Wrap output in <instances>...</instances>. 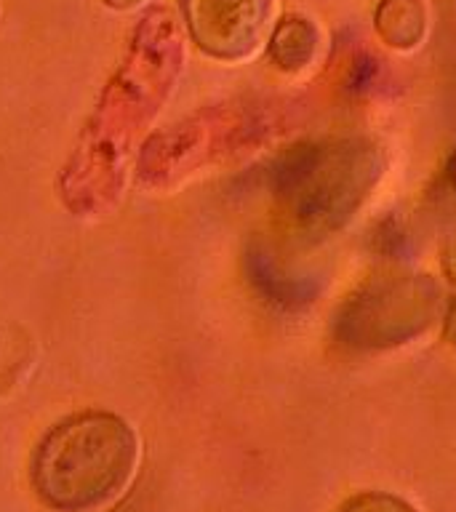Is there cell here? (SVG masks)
<instances>
[{
  "label": "cell",
  "mask_w": 456,
  "mask_h": 512,
  "mask_svg": "<svg viewBox=\"0 0 456 512\" xmlns=\"http://www.w3.org/2000/svg\"><path fill=\"white\" fill-rule=\"evenodd\" d=\"M438 310L440 288L430 275H382L344 299L334 331L347 347L387 350L422 336Z\"/></svg>",
  "instance_id": "cell-3"
},
{
  "label": "cell",
  "mask_w": 456,
  "mask_h": 512,
  "mask_svg": "<svg viewBox=\"0 0 456 512\" xmlns=\"http://www.w3.org/2000/svg\"><path fill=\"white\" fill-rule=\"evenodd\" d=\"M376 32L384 43L400 51H411L424 40L427 14L419 0H384L376 8Z\"/></svg>",
  "instance_id": "cell-5"
},
{
  "label": "cell",
  "mask_w": 456,
  "mask_h": 512,
  "mask_svg": "<svg viewBox=\"0 0 456 512\" xmlns=\"http://www.w3.org/2000/svg\"><path fill=\"white\" fill-rule=\"evenodd\" d=\"M448 174H451V182H454V187H456V155H454V160H451V168H448Z\"/></svg>",
  "instance_id": "cell-11"
},
{
  "label": "cell",
  "mask_w": 456,
  "mask_h": 512,
  "mask_svg": "<svg viewBox=\"0 0 456 512\" xmlns=\"http://www.w3.org/2000/svg\"><path fill=\"white\" fill-rule=\"evenodd\" d=\"M342 512H419L414 504L400 499L395 494H384V491H366V494L352 496L350 502L344 504Z\"/></svg>",
  "instance_id": "cell-7"
},
{
  "label": "cell",
  "mask_w": 456,
  "mask_h": 512,
  "mask_svg": "<svg viewBox=\"0 0 456 512\" xmlns=\"http://www.w3.org/2000/svg\"><path fill=\"white\" fill-rule=\"evenodd\" d=\"M270 11V0H184L192 38L224 62L248 59L262 46Z\"/></svg>",
  "instance_id": "cell-4"
},
{
  "label": "cell",
  "mask_w": 456,
  "mask_h": 512,
  "mask_svg": "<svg viewBox=\"0 0 456 512\" xmlns=\"http://www.w3.org/2000/svg\"><path fill=\"white\" fill-rule=\"evenodd\" d=\"M107 3L115 8H131V6H139L142 0H107Z\"/></svg>",
  "instance_id": "cell-10"
},
{
  "label": "cell",
  "mask_w": 456,
  "mask_h": 512,
  "mask_svg": "<svg viewBox=\"0 0 456 512\" xmlns=\"http://www.w3.org/2000/svg\"><path fill=\"white\" fill-rule=\"evenodd\" d=\"M443 336H446V342L456 350V304L448 310L446 326H443Z\"/></svg>",
  "instance_id": "cell-9"
},
{
  "label": "cell",
  "mask_w": 456,
  "mask_h": 512,
  "mask_svg": "<svg viewBox=\"0 0 456 512\" xmlns=\"http://www.w3.org/2000/svg\"><path fill=\"white\" fill-rule=\"evenodd\" d=\"M315 51H318V30L310 19L302 16L283 19L272 35L270 56L283 72L304 70L315 59Z\"/></svg>",
  "instance_id": "cell-6"
},
{
  "label": "cell",
  "mask_w": 456,
  "mask_h": 512,
  "mask_svg": "<svg viewBox=\"0 0 456 512\" xmlns=\"http://www.w3.org/2000/svg\"><path fill=\"white\" fill-rule=\"evenodd\" d=\"M443 267H446L448 280H451V283L456 286V235L451 238V243H448L446 256H443Z\"/></svg>",
  "instance_id": "cell-8"
},
{
  "label": "cell",
  "mask_w": 456,
  "mask_h": 512,
  "mask_svg": "<svg viewBox=\"0 0 456 512\" xmlns=\"http://www.w3.org/2000/svg\"><path fill=\"white\" fill-rule=\"evenodd\" d=\"M384 166V152L363 139L304 144L280 160L275 198L302 235L328 238L366 206Z\"/></svg>",
  "instance_id": "cell-1"
},
{
  "label": "cell",
  "mask_w": 456,
  "mask_h": 512,
  "mask_svg": "<svg viewBox=\"0 0 456 512\" xmlns=\"http://www.w3.org/2000/svg\"><path fill=\"white\" fill-rule=\"evenodd\" d=\"M136 456L134 432L118 416H78L40 443L35 488L54 510L91 512L128 486Z\"/></svg>",
  "instance_id": "cell-2"
}]
</instances>
